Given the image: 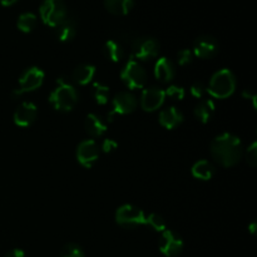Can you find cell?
I'll return each mask as SVG.
<instances>
[{"mask_svg":"<svg viewBox=\"0 0 257 257\" xmlns=\"http://www.w3.org/2000/svg\"><path fill=\"white\" fill-rule=\"evenodd\" d=\"M212 157L223 167H232L237 165L243 155L242 143L240 138L231 133L217 136L211 143Z\"/></svg>","mask_w":257,"mask_h":257,"instance_id":"1","label":"cell"},{"mask_svg":"<svg viewBox=\"0 0 257 257\" xmlns=\"http://www.w3.org/2000/svg\"><path fill=\"white\" fill-rule=\"evenodd\" d=\"M236 89V78L235 74L230 69L218 70L211 78V82L208 84L207 92L211 97L217 98V99H225L233 94Z\"/></svg>","mask_w":257,"mask_h":257,"instance_id":"2","label":"cell"},{"mask_svg":"<svg viewBox=\"0 0 257 257\" xmlns=\"http://www.w3.org/2000/svg\"><path fill=\"white\" fill-rule=\"evenodd\" d=\"M49 102L55 110L69 112L78 103V93L73 85L59 79L57 88L50 93Z\"/></svg>","mask_w":257,"mask_h":257,"instance_id":"3","label":"cell"},{"mask_svg":"<svg viewBox=\"0 0 257 257\" xmlns=\"http://www.w3.org/2000/svg\"><path fill=\"white\" fill-rule=\"evenodd\" d=\"M43 23L55 28L67 18V7L64 0H44L39 8Z\"/></svg>","mask_w":257,"mask_h":257,"instance_id":"4","label":"cell"},{"mask_svg":"<svg viewBox=\"0 0 257 257\" xmlns=\"http://www.w3.org/2000/svg\"><path fill=\"white\" fill-rule=\"evenodd\" d=\"M120 79L130 89H141L147 82V73L137 60L131 59L120 72Z\"/></svg>","mask_w":257,"mask_h":257,"instance_id":"5","label":"cell"},{"mask_svg":"<svg viewBox=\"0 0 257 257\" xmlns=\"http://www.w3.org/2000/svg\"><path fill=\"white\" fill-rule=\"evenodd\" d=\"M160 53V44L156 39L150 37L136 38L131 43V55L133 59L150 60L156 58Z\"/></svg>","mask_w":257,"mask_h":257,"instance_id":"6","label":"cell"},{"mask_svg":"<svg viewBox=\"0 0 257 257\" xmlns=\"http://www.w3.org/2000/svg\"><path fill=\"white\" fill-rule=\"evenodd\" d=\"M43 82H44V72L38 67L29 68L20 75L18 88L13 90V97L18 98L24 93L33 92L42 87Z\"/></svg>","mask_w":257,"mask_h":257,"instance_id":"7","label":"cell"},{"mask_svg":"<svg viewBox=\"0 0 257 257\" xmlns=\"http://www.w3.org/2000/svg\"><path fill=\"white\" fill-rule=\"evenodd\" d=\"M115 221L122 227L133 230L138 226L146 225V215L141 208L132 205L120 206L115 213Z\"/></svg>","mask_w":257,"mask_h":257,"instance_id":"8","label":"cell"},{"mask_svg":"<svg viewBox=\"0 0 257 257\" xmlns=\"http://www.w3.org/2000/svg\"><path fill=\"white\" fill-rule=\"evenodd\" d=\"M137 107V99L130 92H119L113 98V109L108 114V120H113V117L117 114H130Z\"/></svg>","mask_w":257,"mask_h":257,"instance_id":"9","label":"cell"},{"mask_svg":"<svg viewBox=\"0 0 257 257\" xmlns=\"http://www.w3.org/2000/svg\"><path fill=\"white\" fill-rule=\"evenodd\" d=\"M183 248V241L177 233L171 230H165L160 240L161 252L167 257H175L180 255Z\"/></svg>","mask_w":257,"mask_h":257,"instance_id":"10","label":"cell"},{"mask_svg":"<svg viewBox=\"0 0 257 257\" xmlns=\"http://www.w3.org/2000/svg\"><path fill=\"white\" fill-rule=\"evenodd\" d=\"M165 90L157 87H151L143 90L141 97V107L146 112H155L165 103Z\"/></svg>","mask_w":257,"mask_h":257,"instance_id":"11","label":"cell"},{"mask_svg":"<svg viewBox=\"0 0 257 257\" xmlns=\"http://www.w3.org/2000/svg\"><path fill=\"white\" fill-rule=\"evenodd\" d=\"M99 156L97 143L93 140H85L79 143L77 148V160L83 167L90 168Z\"/></svg>","mask_w":257,"mask_h":257,"instance_id":"12","label":"cell"},{"mask_svg":"<svg viewBox=\"0 0 257 257\" xmlns=\"http://www.w3.org/2000/svg\"><path fill=\"white\" fill-rule=\"evenodd\" d=\"M218 52V42L211 35H201L193 43V54L201 59H208Z\"/></svg>","mask_w":257,"mask_h":257,"instance_id":"13","label":"cell"},{"mask_svg":"<svg viewBox=\"0 0 257 257\" xmlns=\"http://www.w3.org/2000/svg\"><path fill=\"white\" fill-rule=\"evenodd\" d=\"M38 108L32 102H23L14 112V123L19 127H29L37 119Z\"/></svg>","mask_w":257,"mask_h":257,"instance_id":"14","label":"cell"},{"mask_svg":"<svg viewBox=\"0 0 257 257\" xmlns=\"http://www.w3.org/2000/svg\"><path fill=\"white\" fill-rule=\"evenodd\" d=\"M183 120V115L177 108L170 107L163 109L160 113V123L166 130H173L175 127L180 125Z\"/></svg>","mask_w":257,"mask_h":257,"instance_id":"15","label":"cell"},{"mask_svg":"<svg viewBox=\"0 0 257 257\" xmlns=\"http://www.w3.org/2000/svg\"><path fill=\"white\" fill-rule=\"evenodd\" d=\"M77 33V23L73 18H65L55 27V37L60 42H68L73 39Z\"/></svg>","mask_w":257,"mask_h":257,"instance_id":"16","label":"cell"},{"mask_svg":"<svg viewBox=\"0 0 257 257\" xmlns=\"http://www.w3.org/2000/svg\"><path fill=\"white\" fill-rule=\"evenodd\" d=\"M95 75V67L92 64H80L73 70L72 79L74 80L77 84L79 85H85L89 82H92V79Z\"/></svg>","mask_w":257,"mask_h":257,"instance_id":"17","label":"cell"},{"mask_svg":"<svg viewBox=\"0 0 257 257\" xmlns=\"http://www.w3.org/2000/svg\"><path fill=\"white\" fill-rule=\"evenodd\" d=\"M155 77L161 82H170L175 77L173 65L167 58H160L155 65Z\"/></svg>","mask_w":257,"mask_h":257,"instance_id":"18","label":"cell"},{"mask_svg":"<svg viewBox=\"0 0 257 257\" xmlns=\"http://www.w3.org/2000/svg\"><path fill=\"white\" fill-rule=\"evenodd\" d=\"M191 172H192L193 177L197 178V180L208 181L213 177V175H215V167H213V165L211 162L202 160L198 161V162H196L195 165L192 166Z\"/></svg>","mask_w":257,"mask_h":257,"instance_id":"19","label":"cell"},{"mask_svg":"<svg viewBox=\"0 0 257 257\" xmlns=\"http://www.w3.org/2000/svg\"><path fill=\"white\" fill-rule=\"evenodd\" d=\"M215 103L212 99H205L201 100L195 108V115L201 123L206 124V123L210 122V119L212 118L213 113H215Z\"/></svg>","mask_w":257,"mask_h":257,"instance_id":"20","label":"cell"},{"mask_svg":"<svg viewBox=\"0 0 257 257\" xmlns=\"http://www.w3.org/2000/svg\"><path fill=\"white\" fill-rule=\"evenodd\" d=\"M85 130L92 137H100L107 131V125L102 122L98 115L89 113L85 118Z\"/></svg>","mask_w":257,"mask_h":257,"instance_id":"21","label":"cell"},{"mask_svg":"<svg viewBox=\"0 0 257 257\" xmlns=\"http://www.w3.org/2000/svg\"><path fill=\"white\" fill-rule=\"evenodd\" d=\"M104 5L112 14L125 15L133 8V0H104Z\"/></svg>","mask_w":257,"mask_h":257,"instance_id":"22","label":"cell"},{"mask_svg":"<svg viewBox=\"0 0 257 257\" xmlns=\"http://www.w3.org/2000/svg\"><path fill=\"white\" fill-rule=\"evenodd\" d=\"M103 52H104V55L112 62L117 63L122 59L123 57V49L120 47L119 43L117 40H108L104 44V48H103Z\"/></svg>","mask_w":257,"mask_h":257,"instance_id":"23","label":"cell"},{"mask_svg":"<svg viewBox=\"0 0 257 257\" xmlns=\"http://www.w3.org/2000/svg\"><path fill=\"white\" fill-rule=\"evenodd\" d=\"M18 29L23 33H30L37 27V15L34 13H23L18 18Z\"/></svg>","mask_w":257,"mask_h":257,"instance_id":"24","label":"cell"},{"mask_svg":"<svg viewBox=\"0 0 257 257\" xmlns=\"http://www.w3.org/2000/svg\"><path fill=\"white\" fill-rule=\"evenodd\" d=\"M92 94L95 102L99 105L107 104L109 99V88L107 85H103L100 83H94L92 88Z\"/></svg>","mask_w":257,"mask_h":257,"instance_id":"25","label":"cell"},{"mask_svg":"<svg viewBox=\"0 0 257 257\" xmlns=\"http://www.w3.org/2000/svg\"><path fill=\"white\" fill-rule=\"evenodd\" d=\"M146 225L151 226L157 232H163L166 230L165 220L157 213H150L148 216H146Z\"/></svg>","mask_w":257,"mask_h":257,"instance_id":"26","label":"cell"},{"mask_svg":"<svg viewBox=\"0 0 257 257\" xmlns=\"http://www.w3.org/2000/svg\"><path fill=\"white\" fill-rule=\"evenodd\" d=\"M60 257H84V252L82 248L75 243H68L63 247Z\"/></svg>","mask_w":257,"mask_h":257,"instance_id":"27","label":"cell"},{"mask_svg":"<svg viewBox=\"0 0 257 257\" xmlns=\"http://www.w3.org/2000/svg\"><path fill=\"white\" fill-rule=\"evenodd\" d=\"M165 93L167 97L175 100H181L185 97V89L182 87H178V85H171L167 88V90H165Z\"/></svg>","mask_w":257,"mask_h":257,"instance_id":"28","label":"cell"},{"mask_svg":"<svg viewBox=\"0 0 257 257\" xmlns=\"http://www.w3.org/2000/svg\"><path fill=\"white\" fill-rule=\"evenodd\" d=\"M246 161H247L248 165L251 167H255L257 165V142L253 141L250 145V147L247 148V152H246Z\"/></svg>","mask_w":257,"mask_h":257,"instance_id":"29","label":"cell"},{"mask_svg":"<svg viewBox=\"0 0 257 257\" xmlns=\"http://www.w3.org/2000/svg\"><path fill=\"white\" fill-rule=\"evenodd\" d=\"M193 53L190 49H182L177 53V62L180 65H187L192 62Z\"/></svg>","mask_w":257,"mask_h":257,"instance_id":"30","label":"cell"},{"mask_svg":"<svg viewBox=\"0 0 257 257\" xmlns=\"http://www.w3.org/2000/svg\"><path fill=\"white\" fill-rule=\"evenodd\" d=\"M190 90H191V94H192L193 97L198 98V99H200V98H202L203 94L206 93V87L203 85V83L196 82V83H193Z\"/></svg>","mask_w":257,"mask_h":257,"instance_id":"31","label":"cell"},{"mask_svg":"<svg viewBox=\"0 0 257 257\" xmlns=\"http://www.w3.org/2000/svg\"><path fill=\"white\" fill-rule=\"evenodd\" d=\"M117 147H118V143L115 142L114 140H110V138H107V140L103 141V143H102V150H103V152H105V153H110L112 151H114Z\"/></svg>","mask_w":257,"mask_h":257,"instance_id":"32","label":"cell"},{"mask_svg":"<svg viewBox=\"0 0 257 257\" xmlns=\"http://www.w3.org/2000/svg\"><path fill=\"white\" fill-rule=\"evenodd\" d=\"M4 257H24V251L20 248H14V250H10Z\"/></svg>","mask_w":257,"mask_h":257,"instance_id":"33","label":"cell"},{"mask_svg":"<svg viewBox=\"0 0 257 257\" xmlns=\"http://www.w3.org/2000/svg\"><path fill=\"white\" fill-rule=\"evenodd\" d=\"M256 230H257V222L256 221H253V222H251L250 225H248V231H250L251 235H255Z\"/></svg>","mask_w":257,"mask_h":257,"instance_id":"34","label":"cell"},{"mask_svg":"<svg viewBox=\"0 0 257 257\" xmlns=\"http://www.w3.org/2000/svg\"><path fill=\"white\" fill-rule=\"evenodd\" d=\"M15 2H18V0H0V4L4 5V7H10V5L14 4Z\"/></svg>","mask_w":257,"mask_h":257,"instance_id":"35","label":"cell"}]
</instances>
